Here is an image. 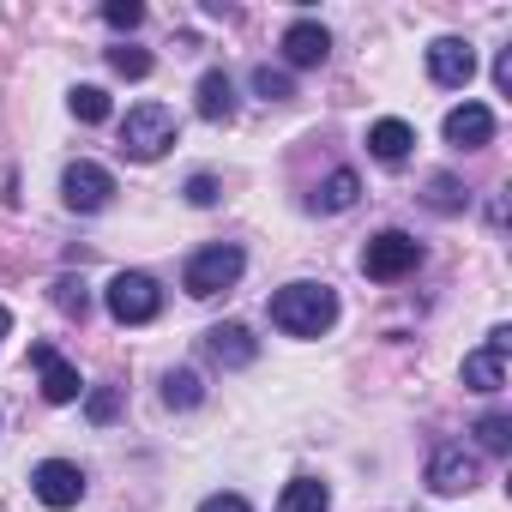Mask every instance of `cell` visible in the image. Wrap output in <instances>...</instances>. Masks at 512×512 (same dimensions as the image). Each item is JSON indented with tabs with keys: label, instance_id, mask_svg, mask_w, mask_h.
Wrapping results in <instances>:
<instances>
[{
	"label": "cell",
	"instance_id": "cell-1",
	"mask_svg": "<svg viewBox=\"0 0 512 512\" xmlns=\"http://www.w3.org/2000/svg\"><path fill=\"white\" fill-rule=\"evenodd\" d=\"M332 320H338V296L326 284H284L272 296V326L290 338H320Z\"/></svg>",
	"mask_w": 512,
	"mask_h": 512
},
{
	"label": "cell",
	"instance_id": "cell-2",
	"mask_svg": "<svg viewBox=\"0 0 512 512\" xmlns=\"http://www.w3.org/2000/svg\"><path fill=\"white\" fill-rule=\"evenodd\" d=\"M175 139H181V121H175V109H163V103H133L127 121H121V151H127L133 163H157Z\"/></svg>",
	"mask_w": 512,
	"mask_h": 512
},
{
	"label": "cell",
	"instance_id": "cell-3",
	"mask_svg": "<svg viewBox=\"0 0 512 512\" xmlns=\"http://www.w3.org/2000/svg\"><path fill=\"white\" fill-rule=\"evenodd\" d=\"M241 272H247L241 247H229V241H211V247H199L193 260H187V272H181V290L205 302V296H223V290H235V284H241Z\"/></svg>",
	"mask_w": 512,
	"mask_h": 512
},
{
	"label": "cell",
	"instance_id": "cell-4",
	"mask_svg": "<svg viewBox=\"0 0 512 512\" xmlns=\"http://www.w3.org/2000/svg\"><path fill=\"white\" fill-rule=\"evenodd\" d=\"M416 266H422V241L404 235V229H380V235L362 247V272H368L374 284H398V278H410Z\"/></svg>",
	"mask_w": 512,
	"mask_h": 512
},
{
	"label": "cell",
	"instance_id": "cell-5",
	"mask_svg": "<svg viewBox=\"0 0 512 512\" xmlns=\"http://www.w3.org/2000/svg\"><path fill=\"white\" fill-rule=\"evenodd\" d=\"M103 302H109V314H115L121 326H145V320H157L163 290H157V278H145V272H121V278L103 290Z\"/></svg>",
	"mask_w": 512,
	"mask_h": 512
},
{
	"label": "cell",
	"instance_id": "cell-6",
	"mask_svg": "<svg viewBox=\"0 0 512 512\" xmlns=\"http://www.w3.org/2000/svg\"><path fill=\"white\" fill-rule=\"evenodd\" d=\"M61 199H67V211L91 217V211H103V205L115 199V175H109L103 163L79 157V163H67V175H61Z\"/></svg>",
	"mask_w": 512,
	"mask_h": 512
},
{
	"label": "cell",
	"instance_id": "cell-7",
	"mask_svg": "<svg viewBox=\"0 0 512 512\" xmlns=\"http://www.w3.org/2000/svg\"><path fill=\"white\" fill-rule=\"evenodd\" d=\"M31 488H37V500H43L49 512H67V506L85 500V470L67 464V458H43V464L31 470Z\"/></svg>",
	"mask_w": 512,
	"mask_h": 512
},
{
	"label": "cell",
	"instance_id": "cell-8",
	"mask_svg": "<svg viewBox=\"0 0 512 512\" xmlns=\"http://www.w3.org/2000/svg\"><path fill=\"white\" fill-rule=\"evenodd\" d=\"M428 79L446 85V91H464L476 79V49L464 37H434L428 43Z\"/></svg>",
	"mask_w": 512,
	"mask_h": 512
},
{
	"label": "cell",
	"instance_id": "cell-9",
	"mask_svg": "<svg viewBox=\"0 0 512 512\" xmlns=\"http://www.w3.org/2000/svg\"><path fill=\"white\" fill-rule=\"evenodd\" d=\"M506 350H512V332L494 326L488 344L464 356V386H470V392H500V386H506Z\"/></svg>",
	"mask_w": 512,
	"mask_h": 512
},
{
	"label": "cell",
	"instance_id": "cell-10",
	"mask_svg": "<svg viewBox=\"0 0 512 512\" xmlns=\"http://www.w3.org/2000/svg\"><path fill=\"white\" fill-rule=\"evenodd\" d=\"M31 362H37V374H43V398L49 404H73L85 386H79V368L55 350V344H31Z\"/></svg>",
	"mask_w": 512,
	"mask_h": 512
},
{
	"label": "cell",
	"instance_id": "cell-11",
	"mask_svg": "<svg viewBox=\"0 0 512 512\" xmlns=\"http://www.w3.org/2000/svg\"><path fill=\"white\" fill-rule=\"evenodd\" d=\"M428 488H434V494H470V488H476V458H470L464 446H440V452L428 458Z\"/></svg>",
	"mask_w": 512,
	"mask_h": 512
},
{
	"label": "cell",
	"instance_id": "cell-12",
	"mask_svg": "<svg viewBox=\"0 0 512 512\" xmlns=\"http://www.w3.org/2000/svg\"><path fill=\"white\" fill-rule=\"evenodd\" d=\"M278 49H284V61H290V67H320V61L332 55V31H326V25H314V19H296V25L284 31V43H278Z\"/></svg>",
	"mask_w": 512,
	"mask_h": 512
},
{
	"label": "cell",
	"instance_id": "cell-13",
	"mask_svg": "<svg viewBox=\"0 0 512 512\" xmlns=\"http://www.w3.org/2000/svg\"><path fill=\"white\" fill-rule=\"evenodd\" d=\"M488 139H494V109H488V103H458V109L446 115V145L476 151V145H488Z\"/></svg>",
	"mask_w": 512,
	"mask_h": 512
},
{
	"label": "cell",
	"instance_id": "cell-14",
	"mask_svg": "<svg viewBox=\"0 0 512 512\" xmlns=\"http://www.w3.org/2000/svg\"><path fill=\"white\" fill-rule=\"evenodd\" d=\"M205 356H211L217 368H247L253 356H260V344H253L247 326H211V332H205Z\"/></svg>",
	"mask_w": 512,
	"mask_h": 512
},
{
	"label": "cell",
	"instance_id": "cell-15",
	"mask_svg": "<svg viewBox=\"0 0 512 512\" xmlns=\"http://www.w3.org/2000/svg\"><path fill=\"white\" fill-rule=\"evenodd\" d=\"M410 145H416V133H410L404 121H392V115L368 127V151H374L380 163H404V157H410Z\"/></svg>",
	"mask_w": 512,
	"mask_h": 512
},
{
	"label": "cell",
	"instance_id": "cell-16",
	"mask_svg": "<svg viewBox=\"0 0 512 512\" xmlns=\"http://www.w3.org/2000/svg\"><path fill=\"white\" fill-rule=\"evenodd\" d=\"M193 97H199V115H205V121H229V115H235V85H229V73H205Z\"/></svg>",
	"mask_w": 512,
	"mask_h": 512
},
{
	"label": "cell",
	"instance_id": "cell-17",
	"mask_svg": "<svg viewBox=\"0 0 512 512\" xmlns=\"http://www.w3.org/2000/svg\"><path fill=\"white\" fill-rule=\"evenodd\" d=\"M356 193H362V181H356L350 169H332V175L320 181V193H314V211H350Z\"/></svg>",
	"mask_w": 512,
	"mask_h": 512
},
{
	"label": "cell",
	"instance_id": "cell-18",
	"mask_svg": "<svg viewBox=\"0 0 512 512\" xmlns=\"http://www.w3.org/2000/svg\"><path fill=\"white\" fill-rule=\"evenodd\" d=\"M326 506H332V488L314 482V476H296L284 488V512H326Z\"/></svg>",
	"mask_w": 512,
	"mask_h": 512
},
{
	"label": "cell",
	"instance_id": "cell-19",
	"mask_svg": "<svg viewBox=\"0 0 512 512\" xmlns=\"http://www.w3.org/2000/svg\"><path fill=\"white\" fill-rule=\"evenodd\" d=\"M199 398H205V386H199L193 368H175V374L163 380V404H169V410H193Z\"/></svg>",
	"mask_w": 512,
	"mask_h": 512
},
{
	"label": "cell",
	"instance_id": "cell-20",
	"mask_svg": "<svg viewBox=\"0 0 512 512\" xmlns=\"http://www.w3.org/2000/svg\"><path fill=\"white\" fill-rule=\"evenodd\" d=\"M67 103H73V115H79V121H91V127H97V121H109V91H103V85H73V97H67Z\"/></svg>",
	"mask_w": 512,
	"mask_h": 512
},
{
	"label": "cell",
	"instance_id": "cell-21",
	"mask_svg": "<svg viewBox=\"0 0 512 512\" xmlns=\"http://www.w3.org/2000/svg\"><path fill=\"white\" fill-rule=\"evenodd\" d=\"M55 308H61L67 320H85V314H91V290H85L79 278H61V284H55Z\"/></svg>",
	"mask_w": 512,
	"mask_h": 512
},
{
	"label": "cell",
	"instance_id": "cell-22",
	"mask_svg": "<svg viewBox=\"0 0 512 512\" xmlns=\"http://www.w3.org/2000/svg\"><path fill=\"white\" fill-rule=\"evenodd\" d=\"M253 91H260L266 103H290V97H296L290 73H278V67H253Z\"/></svg>",
	"mask_w": 512,
	"mask_h": 512
},
{
	"label": "cell",
	"instance_id": "cell-23",
	"mask_svg": "<svg viewBox=\"0 0 512 512\" xmlns=\"http://www.w3.org/2000/svg\"><path fill=\"white\" fill-rule=\"evenodd\" d=\"M476 440H482V452H506V446H512V416H500V410L482 416V422H476Z\"/></svg>",
	"mask_w": 512,
	"mask_h": 512
},
{
	"label": "cell",
	"instance_id": "cell-24",
	"mask_svg": "<svg viewBox=\"0 0 512 512\" xmlns=\"http://www.w3.org/2000/svg\"><path fill=\"white\" fill-rule=\"evenodd\" d=\"M109 67H115L121 79H145V73H151V55L133 49V43H121V49H109Z\"/></svg>",
	"mask_w": 512,
	"mask_h": 512
},
{
	"label": "cell",
	"instance_id": "cell-25",
	"mask_svg": "<svg viewBox=\"0 0 512 512\" xmlns=\"http://www.w3.org/2000/svg\"><path fill=\"white\" fill-rule=\"evenodd\" d=\"M103 19H109L115 31H139V25H145V7H139V0H109Z\"/></svg>",
	"mask_w": 512,
	"mask_h": 512
},
{
	"label": "cell",
	"instance_id": "cell-26",
	"mask_svg": "<svg viewBox=\"0 0 512 512\" xmlns=\"http://www.w3.org/2000/svg\"><path fill=\"white\" fill-rule=\"evenodd\" d=\"M85 410H91V422H115V410H121V392H115V386H97V392L85 398Z\"/></svg>",
	"mask_w": 512,
	"mask_h": 512
},
{
	"label": "cell",
	"instance_id": "cell-27",
	"mask_svg": "<svg viewBox=\"0 0 512 512\" xmlns=\"http://www.w3.org/2000/svg\"><path fill=\"white\" fill-rule=\"evenodd\" d=\"M187 199H193V205H217V181H211V175H193V181H187Z\"/></svg>",
	"mask_w": 512,
	"mask_h": 512
},
{
	"label": "cell",
	"instance_id": "cell-28",
	"mask_svg": "<svg viewBox=\"0 0 512 512\" xmlns=\"http://www.w3.org/2000/svg\"><path fill=\"white\" fill-rule=\"evenodd\" d=\"M199 512H253L241 494H211V500H199Z\"/></svg>",
	"mask_w": 512,
	"mask_h": 512
},
{
	"label": "cell",
	"instance_id": "cell-29",
	"mask_svg": "<svg viewBox=\"0 0 512 512\" xmlns=\"http://www.w3.org/2000/svg\"><path fill=\"white\" fill-rule=\"evenodd\" d=\"M428 205H434V211H452V205H458V187L440 175V181H434V193H428Z\"/></svg>",
	"mask_w": 512,
	"mask_h": 512
},
{
	"label": "cell",
	"instance_id": "cell-30",
	"mask_svg": "<svg viewBox=\"0 0 512 512\" xmlns=\"http://www.w3.org/2000/svg\"><path fill=\"white\" fill-rule=\"evenodd\" d=\"M494 85H500V91H512V49L494 61Z\"/></svg>",
	"mask_w": 512,
	"mask_h": 512
},
{
	"label": "cell",
	"instance_id": "cell-31",
	"mask_svg": "<svg viewBox=\"0 0 512 512\" xmlns=\"http://www.w3.org/2000/svg\"><path fill=\"white\" fill-rule=\"evenodd\" d=\"M7 332H13V314H7V308H0V344H7Z\"/></svg>",
	"mask_w": 512,
	"mask_h": 512
}]
</instances>
